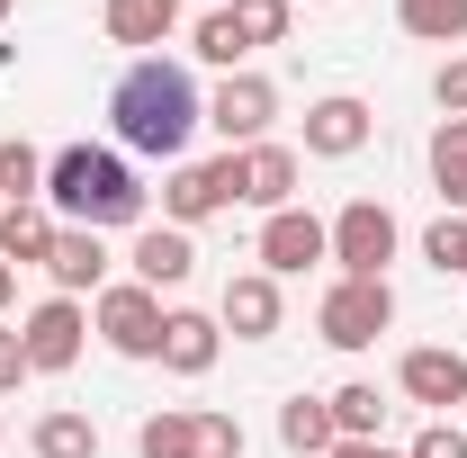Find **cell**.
I'll list each match as a JSON object with an SVG mask.
<instances>
[{
  "label": "cell",
  "instance_id": "6da1fadb",
  "mask_svg": "<svg viewBox=\"0 0 467 458\" xmlns=\"http://www.w3.org/2000/svg\"><path fill=\"white\" fill-rule=\"evenodd\" d=\"M109 126L126 153H153V162H180L189 153V135L207 126V99H198V81H189V63L171 55H135L117 72L109 90Z\"/></svg>",
  "mask_w": 467,
  "mask_h": 458
},
{
  "label": "cell",
  "instance_id": "cb8c5ba5",
  "mask_svg": "<svg viewBox=\"0 0 467 458\" xmlns=\"http://www.w3.org/2000/svg\"><path fill=\"white\" fill-rule=\"evenodd\" d=\"M27 198H46V153L27 135H0V207H27Z\"/></svg>",
  "mask_w": 467,
  "mask_h": 458
},
{
  "label": "cell",
  "instance_id": "9a60e30c",
  "mask_svg": "<svg viewBox=\"0 0 467 458\" xmlns=\"http://www.w3.org/2000/svg\"><path fill=\"white\" fill-rule=\"evenodd\" d=\"M216 350H225V324H216V315H189V306L162 315V369H171V378H207Z\"/></svg>",
  "mask_w": 467,
  "mask_h": 458
},
{
  "label": "cell",
  "instance_id": "4dcf8cb0",
  "mask_svg": "<svg viewBox=\"0 0 467 458\" xmlns=\"http://www.w3.org/2000/svg\"><path fill=\"white\" fill-rule=\"evenodd\" d=\"M27 378H36V369H27V342L0 324V396H9V387H27Z\"/></svg>",
  "mask_w": 467,
  "mask_h": 458
},
{
  "label": "cell",
  "instance_id": "836d02e7",
  "mask_svg": "<svg viewBox=\"0 0 467 458\" xmlns=\"http://www.w3.org/2000/svg\"><path fill=\"white\" fill-rule=\"evenodd\" d=\"M0 18H9V0H0Z\"/></svg>",
  "mask_w": 467,
  "mask_h": 458
},
{
  "label": "cell",
  "instance_id": "d4e9b609",
  "mask_svg": "<svg viewBox=\"0 0 467 458\" xmlns=\"http://www.w3.org/2000/svg\"><path fill=\"white\" fill-rule=\"evenodd\" d=\"M333 432H342V441H378V422H387V396H378V387H368V378H350V387H333Z\"/></svg>",
  "mask_w": 467,
  "mask_h": 458
},
{
  "label": "cell",
  "instance_id": "52a82bcc",
  "mask_svg": "<svg viewBox=\"0 0 467 458\" xmlns=\"http://www.w3.org/2000/svg\"><path fill=\"white\" fill-rule=\"evenodd\" d=\"M234 198H243V172H234V153H216V162H171V180H162V225L198 234L207 216H225Z\"/></svg>",
  "mask_w": 467,
  "mask_h": 458
},
{
  "label": "cell",
  "instance_id": "7402d4cb",
  "mask_svg": "<svg viewBox=\"0 0 467 458\" xmlns=\"http://www.w3.org/2000/svg\"><path fill=\"white\" fill-rule=\"evenodd\" d=\"M279 441H288L296 458H333V441H342V432H333V404L324 396H288L279 404Z\"/></svg>",
  "mask_w": 467,
  "mask_h": 458
},
{
  "label": "cell",
  "instance_id": "9c48e42d",
  "mask_svg": "<svg viewBox=\"0 0 467 458\" xmlns=\"http://www.w3.org/2000/svg\"><path fill=\"white\" fill-rule=\"evenodd\" d=\"M18 342H27V369H36V378H63V369L81 359V342H90V306H81V297H46V306L18 324Z\"/></svg>",
  "mask_w": 467,
  "mask_h": 458
},
{
  "label": "cell",
  "instance_id": "44dd1931",
  "mask_svg": "<svg viewBox=\"0 0 467 458\" xmlns=\"http://www.w3.org/2000/svg\"><path fill=\"white\" fill-rule=\"evenodd\" d=\"M99 27H109L117 46H162V36L180 27V0H109Z\"/></svg>",
  "mask_w": 467,
  "mask_h": 458
},
{
  "label": "cell",
  "instance_id": "603a6c76",
  "mask_svg": "<svg viewBox=\"0 0 467 458\" xmlns=\"http://www.w3.org/2000/svg\"><path fill=\"white\" fill-rule=\"evenodd\" d=\"M396 27L422 46H467V0H396Z\"/></svg>",
  "mask_w": 467,
  "mask_h": 458
},
{
  "label": "cell",
  "instance_id": "4fadbf2b",
  "mask_svg": "<svg viewBox=\"0 0 467 458\" xmlns=\"http://www.w3.org/2000/svg\"><path fill=\"white\" fill-rule=\"evenodd\" d=\"M368 135H378V117H368V99H350V90H324L306 109V153L315 162H350Z\"/></svg>",
  "mask_w": 467,
  "mask_h": 458
},
{
  "label": "cell",
  "instance_id": "5bb4252c",
  "mask_svg": "<svg viewBox=\"0 0 467 458\" xmlns=\"http://www.w3.org/2000/svg\"><path fill=\"white\" fill-rule=\"evenodd\" d=\"M396 387L450 422V404H467V359H459L450 342H422V350H405V359H396Z\"/></svg>",
  "mask_w": 467,
  "mask_h": 458
},
{
  "label": "cell",
  "instance_id": "ffe728a7",
  "mask_svg": "<svg viewBox=\"0 0 467 458\" xmlns=\"http://www.w3.org/2000/svg\"><path fill=\"white\" fill-rule=\"evenodd\" d=\"M422 162H431V189L450 198V216H467V117H441L431 126V153Z\"/></svg>",
  "mask_w": 467,
  "mask_h": 458
},
{
  "label": "cell",
  "instance_id": "d6986e66",
  "mask_svg": "<svg viewBox=\"0 0 467 458\" xmlns=\"http://www.w3.org/2000/svg\"><path fill=\"white\" fill-rule=\"evenodd\" d=\"M27 450H36V458H99V422H90L81 404H55V413H36Z\"/></svg>",
  "mask_w": 467,
  "mask_h": 458
},
{
  "label": "cell",
  "instance_id": "4316f807",
  "mask_svg": "<svg viewBox=\"0 0 467 458\" xmlns=\"http://www.w3.org/2000/svg\"><path fill=\"white\" fill-rule=\"evenodd\" d=\"M234 9V27H243V46L261 55V46H288V27H296V0H225Z\"/></svg>",
  "mask_w": 467,
  "mask_h": 458
},
{
  "label": "cell",
  "instance_id": "5b68a950",
  "mask_svg": "<svg viewBox=\"0 0 467 458\" xmlns=\"http://www.w3.org/2000/svg\"><path fill=\"white\" fill-rule=\"evenodd\" d=\"M324 234H333L342 279H387V261H396V243H405V225H396V207H387V198H350Z\"/></svg>",
  "mask_w": 467,
  "mask_h": 458
},
{
  "label": "cell",
  "instance_id": "277c9868",
  "mask_svg": "<svg viewBox=\"0 0 467 458\" xmlns=\"http://www.w3.org/2000/svg\"><path fill=\"white\" fill-rule=\"evenodd\" d=\"M162 297L153 287H135V279H109L99 297H90V333L117 350V359H162Z\"/></svg>",
  "mask_w": 467,
  "mask_h": 458
},
{
  "label": "cell",
  "instance_id": "7c38bea8",
  "mask_svg": "<svg viewBox=\"0 0 467 458\" xmlns=\"http://www.w3.org/2000/svg\"><path fill=\"white\" fill-rule=\"evenodd\" d=\"M216 324H225L234 342H270V333L288 324V297H279V279H270V270H234L225 297H216Z\"/></svg>",
  "mask_w": 467,
  "mask_h": 458
},
{
  "label": "cell",
  "instance_id": "f546056e",
  "mask_svg": "<svg viewBox=\"0 0 467 458\" xmlns=\"http://www.w3.org/2000/svg\"><path fill=\"white\" fill-rule=\"evenodd\" d=\"M431 99H441V117H467V55H450L431 72Z\"/></svg>",
  "mask_w": 467,
  "mask_h": 458
},
{
  "label": "cell",
  "instance_id": "f1b7e54d",
  "mask_svg": "<svg viewBox=\"0 0 467 458\" xmlns=\"http://www.w3.org/2000/svg\"><path fill=\"white\" fill-rule=\"evenodd\" d=\"M405 458H467V432L459 422H422V432L405 441Z\"/></svg>",
  "mask_w": 467,
  "mask_h": 458
},
{
  "label": "cell",
  "instance_id": "8992f818",
  "mask_svg": "<svg viewBox=\"0 0 467 458\" xmlns=\"http://www.w3.org/2000/svg\"><path fill=\"white\" fill-rule=\"evenodd\" d=\"M387 324H396V287L387 279H333L324 306H315V333H324L333 350H368Z\"/></svg>",
  "mask_w": 467,
  "mask_h": 458
},
{
  "label": "cell",
  "instance_id": "ba28073f",
  "mask_svg": "<svg viewBox=\"0 0 467 458\" xmlns=\"http://www.w3.org/2000/svg\"><path fill=\"white\" fill-rule=\"evenodd\" d=\"M270 117H279V81H270V72H225V81H216V99H207V126L225 135V153L261 144V135H270Z\"/></svg>",
  "mask_w": 467,
  "mask_h": 458
},
{
  "label": "cell",
  "instance_id": "3957f363",
  "mask_svg": "<svg viewBox=\"0 0 467 458\" xmlns=\"http://www.w3.org/2000/svg\"><path fill=\"white\" fill-rule=\"evenodd\" d=\"M135 458H243V422L216 404H162V413H144Z\"/></svg>",
  "mask_w": 467,
  "mask_h": 458
},
{
  "label": "cell",
  "instance_id": "8fae6325",
  "mask_svg": "<svg viewBox=\"0 0 467 458\" xmlns=\"http://www.w3.org/2000/svg\"><path fill=\"white\" fill-rule=\"evenodd\" d=\"M261 270L270 279H296V270H315V261H333V234L324 216H306V207H279V216H261Z\"/></svg>",
  "mask_w": 467,
  "mask_h": 458
},
{
  "label": "cell",
  "instance_id": "1f68e13d",
  "mask_svg": "<svg viewBox=\"0 0 467 458\" xmlns=\"http://www.w3.org/2000/svg\"><path fill=\"white\" fill-rule=\"evenodd\" d=\"M333 458H405V450H387V441H333Z\"/></svg>",
  "mask_w": 467,
  "mask_h": 458
},
{
  "label": "cell",
  "instance_id": "484cf974",
  "mask_svg": "<svg viewBox=\"0 0 467 458\" xmlns=\"http://www.w3.org/2000/svg\"><path fill=\"white\" fill-rule=\"evenodd\" d=\"M189 55H198V63H216V72H243V55H252V46H243L234 9H207V18L189 27Z\"/></svg>",
  "mask_w": 467,
  "mask_h": 458
},
{
  "label": "cell",
  "instance_id": "7a4b0ae2",
  "mask_svg": "<svg viewBox=\"0 0 467 458\" xmlns=\"http://www.w3.org/2000/svg\"><path fill=\"white\" fill-rule=\"evenodd\" d=\"M46 207H55L63 225H144V180L126 172V153L109 144H63L55 162H46Z\"/></svg>",
  "mask_w": 467,
  "mask_h": 458
},
{
  "label": "cell",
  "instance_id": "2e32d148",
  "mask_svg": "<svg viewBox=\"0 0 467 458\" xmlns=\"http://www.w3.org/2000/svg\"><path fill=\"white\" fill-rule=\"evenodd\" d=\"M126 261H135V287H153V297H162V287H189V270H198V243H189L180 225H144Z\"/></svg>",
  "mask_w": 467,
  "mask_h": 458
},
{
  "label": "cell",
  "instance_id": "e0dca14e",
  "mask_svg": "<svg viewBox=\"0 0 467 458\" xmlns=\"http://www.w3.org/2000/svg\"><path fill=\"white\" fill-rule=\"evenodd\" d=\"M55 234H63V216L46 198L0 207V261H9V270H46V261H55Z\"/></svg>",
  "mask_w": 467,
  "mask_h": 458
},
{
  "label": "cell",
  "instance_id": "30bf717a",
  "mask_svg": "<svg viewBox=\"0 0 467 458\" xmlns=\"http://www.w3.org/2000/svg\"><path fill=\"white\" fill-rule=\"evenodd\" d=\"M234 172H243V198H234V207L279 216V207H296V172H306V153L279 144V135H261V144H243V153H234Z\"/></svg>",
  "mask_w": 467,
  "mask_h": 458
},
{
  "label": "cell",
  "instance_id": "ac0fdd59",
  "mask_svg": "<svg viewBox=\"0 0 467 458\" xmlns=\"http://www.w3.org/2000/svg\"><path fill=\"white\" fill-rule=\"evenodd\" d=\"M46 270H55V297H81V287L99 297V287H109V243H99L90 225H63V234H55V261H46Z\"/></svg>",
  "mask_w": 467,
  "mask_h": 458
},
{
  "label": "cell",
  "instance_id": "d6a6232c",
  "mask_svg": "<svg viewBox=\"0 0 467 458\" xmlns=\"http://www.w3.org/2000/svg\"><path fill=\"white\" fill-rule=\"evenodd\" d=\"M9 297H18V270H9V261H0V315H9Z\"/></svg>",
  "mask_w": 467,
  "mask_h": 458
},
{
  "label": "cell",
  "instance_id": "83f0119b",
  "mask_svg": "<svg viewBox=\"0 0 467 458\" xmlns=\"http://www.w3.org/2000/svg\"><path fill=\"white\" fill-rule=\"evenodd\" d=\"M422 261H431L441 279H467V216H441V225L422 234Z\"/></svg>",
  "mask_w": 467,
  "mask_h": 458
}]
</instances>
